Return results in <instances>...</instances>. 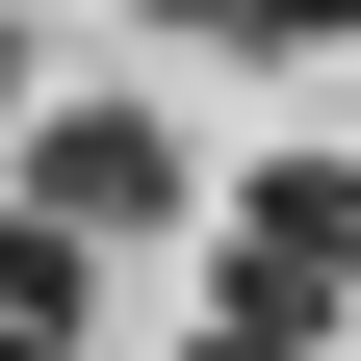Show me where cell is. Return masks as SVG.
I'll use <instances>...</instances> for the list:
<instances>
[{
	"label": "cell",
	"mask_w": 361,
	"mask_h": 361,
	"mask_svg": "<svg viewBox=\"0 0 361 361\" xmlns=\"http://www.w3.org/2000/svg\"><path fill=\"white\" fill-rule=\"evenodd\" d=\"M207 336H361V155H258L233 180V258H207Z\"/></svg>",
	"instance_id": "cell-1"
},
{
	"label": "cell",
	"mask_w": 361,
	"mask_h": 361,
	"mask_svg": "<svg viewBox=\"0 0 361 361\" xmlns=\"http://www.w3.org/2000/svg\"><path fill=\"white\" fill-rule=\"evenodd\" d=\"M26 207H52V233H104V258L180 233V129H155V104H52V129H26Z\"/></svg>",
	"instance_id": "cell-2"
},
{
	"label": "cell",
	"mask_w": 361,
	"mask_h": 361,
	"mask_svg": "<svg viewBox=\"0 0 361 361\" xmlns=\"http://www.w3.org/2000/svg\"><path fill=\"white\" fill-rule=\"evenodd\" d=\"M78 310H104V233H52L0 180V361H78Z\"/></svg>",
	"instance_id": "cell-3"
},
{
	"label": "cell",
	"mask_w": 361,
	"mask_h": 361,
	"mask_svg": "<svg viewBox=\"0 0 361 361\" xmlns=\"http://www.w3.org/2000/svg\"><path fill=\"white\" fill-rule=\"evenodd\" d=\"M233 52H361V0H233Z\"/></svg>",
	"instance_id": "cell-4"
},
{
	"label": "cell",
	"mask_w": 361,
	"mask_h": 361,
	"mask_svg": "<svg viewBox=\"0 0 361 361\" xmlns=\"http://www.w3.org/2000/svg\"><path fill=\"white\" fill-rule=\"evenodd\" d=\"M155 26H180V52H233V0H155Z\"/></svg>",
	"instance_id": "cell-5"
},
{
	"label": "cell",
	"mask_w": 361,
	"mask_h": 361,
	"mask_svg": "<svg viewBox=\"0 0 361 361\" xmlns=\"http://www.w3.org/2000/svg\"><path fill=\"white\" fill-rule=\"evenodd\" d=\"M0 155H26V52H0Z\"/></svg>",
	"instance_id": "cell-6"
},
{
	"label": "cell",
	"mask_w": 361,
	"mask_h": 361,
	"mask_svg": "<svg viewBox=\"0 0 361 361\" xmlns=\"http://www.w3.org/2000/svg\"><path fill=\"white\" fill-rule=\"evenodd\" d=\"M180 361H284V336H180Z\"/></svg>",
	"instance_id": "cell-7"
}]
</instances>
